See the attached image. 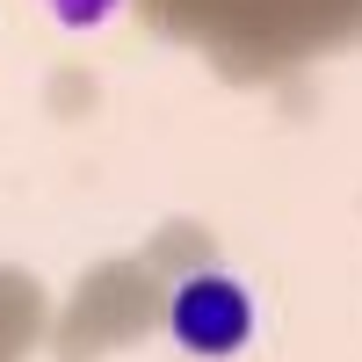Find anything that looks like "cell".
Segmentation results:
<instances>
[{
  "instance_id": "1",
  "label": "cell",
  "mask_w": 362,
  "mask_h": 362,
  "mask_svg": "<svg viewBox=\"0 0 362 362\" xmlns=\"http://www.w3.org/2000/svg\"><path fill=\"white\" fill-rule=\"evenodd\" d=\"M167 326L189 355H239L254 341V297L232 276H189L167 297Z\"/></svg>"
},
{
  "instance_id": "2",
  "label": "cell",
  "mask_w": 362,
  "mask_h": 362,
  "mask_svg": "<svg viewBox=\"0 0 362 362\" xmlns=\"http://www.w3.org/2000/svg\"><path fill=\"white\" fill-rule=\"evenodd\" d=\"M51 15L66 22V29H95V22L116 15V0H51Z\"/></svg>"
}]
</instances>
